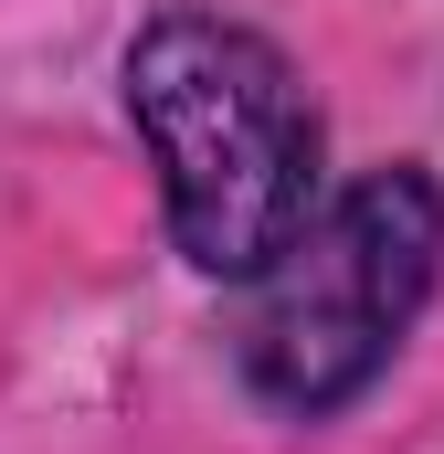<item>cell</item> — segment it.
I'll return each instance as SVG.
<instances>
[{
    "instance_id": "1",
    "label": "cell",
    "mask_w": 444,
    "mask_h": 454,
    "mask_svg": "<svg viewBox=\"0 0 444 454\" xmlns=\"http://www.w3.org/2000/svg\"><path fill=\"white\" fill-rule=\"evenodd\" d=\"M116 106L159 169V223L191 275L243 286L329 201V116L275 32L233 11H148L116 53Z\"/></svg>"
},
{
    "instance_id": "2",
    "label": "cell",
    "mask_w": 444,
    "mask_h": 454,
    "mask_svg": "<svg viewBox=\"0 0 444 454\" xmlns=\"http://www.w3.org/2000/svg\"><path fill=\"white\" fill-rule=\"evenodd\" d=\"M444 286V169H349L265 275L233 286V380L275 423H338L424 328Z\"/></svg>"
}]
</instances>
